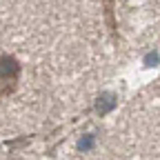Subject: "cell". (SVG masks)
Here are the masks:
<instances>
[{
    "instance_id": "cell-2",
    "label": "cell",
    "mask_w": 160,
    "mask_h": 160,
    "mask_svg": "<svg viewBox=\"0 0 160 160\" xmlns=\"http://www.w3.org/2000/svg\"><path fill=\"white\" fill-rule=\"evenodd\" d=\"M102 9H105V20L111 31V38L113 42H118L120 36H118V22H116V0H102Z\"/></svg>"
},
{
    "instance_id": "cell-3",
    "label": "cell",
    "mask_w": 160,
    "mask_h": 160,
    "mask_svg": "<svg viewBox=\"0 0 160 160\" xmlns=\"http://www.w3.org/2000/svg\"><path fill=\"white\" fill-rule=\"evenodd\" d=\"M116 107V96L113 93H102L98 98V102H96V113H100V116H105L107 111H111Z\"/></svg>"
},
{
    "instance_id": "cell-1",
    "label": "cell",
    "mask_w": 160,
    "mask_h": 160,
    "mask_svg": "<svg viewBox=\"0 0 160 160\" xmlns=\"http://www.w3.org/2000/svg\"><path fill=\"white\" fill-rule=\"evenodd\" d=\"M22 65L13 53H0V98H9L18 91Z\"/></svg>"
}]
</instances>
